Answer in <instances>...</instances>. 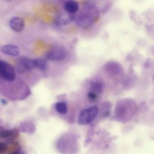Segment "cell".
I'll list each match as a JSON object with an SVG mask.
<instances>
[{
    "instance_id": "6da1fadb",
    "label": "cell",
    "mask_w": 154,
    "mask_h": 154,
    "mask_svg": "<svg viewBox=\"0 0 154 154\" xmlns=\"http://www.w3.org/2000/svg\"><path fill=\"white\" fill-rule=\"evenodd\" d=\"M99 12L94 4H87L75 18L76 23L80 27L87 28L93 24L99 18Z\"/></svg>"
},
{
    "instance_id": "7a4b0ae2",
    "label": "cell",
    "mask_w": 154,
    "mask_h": 154,
    "mask_svg": "<svg viewBox=\"0 0 154 154\" xmlns=\"http://www.w3.org/2000/svg\"><path fill=\"white\" fill-rule=\"evenodd\" d=\"M99 108L96 106H91L82 110L79 115L78 123L79 125H86L93 122L97 117Z\"/></svg>"
},
{
    "instance_id": "3957f363",
    "label": "cell",
    "mask_w": 154,
    "mask_h": 154,
    "mask_svg": "<svg viewBox=\"0 0 154 154\" xmlns=\"http://www.w3.org/2000/svg\"><path fill=\"white\" fill-rule=\"evenodd\" d=\"M0 77L8 82L16 79L15 69L10 63L2 60H0Z\"/></svg>"
},
{
    "instance_id": "277c9868",
    "label": "cell",
    "mask_w": 154,
    "mask_h": 154,
    "mask_svg": "<svg viewBox=\"0 0 154 154\" xmlns=\"http://www.w3.org/2000/svg\"><path fill=\"white\" fill-rule=\"evenodd\" d=\"M67 55V50L62 46H55L50 49L46 54V58L51 61H62Z\"/></svg>"
},
{
    "instance_id": "5b68a950",
    "label": "cell",
    "mask_w": 154,
    "mask_h": 154,
    "mask_svg": "<svg viewBox=\"0 0 154 154\" xmlns=\"http://www.w3.org/2000/svg\"><path fill=\"white\" fill-rule=\"evenodd\" d=\"M33 60L26 57H21L17 60L16 70L19 73H23L34 69Z\"/></svg>"
},
{
    "instance_id": "8992f818",
    "label": "cell",
    "mask_w": 154,
    "mask_h": 154,
    "mask_svg": "<svg viewBox=\"0 0 154 154\" xmlns=\"http://www.w3.org/2000/svg\"><path fill=\"white\" fill-rule=\"evenodd\" d=\"M9 26L14 32H19L23 30L25 28V22L23 18L19 16H14L10 19Z\"/></svg>"
},
{
    "instance_id": "52a82bcc",
    "label": "cell",
    "mask_w": 154,
    "mask_h": 154,
    "mask_svg": "<svg viewBox=\"0 0 154 154\" xmlns=\"http://www.w3.org/2000/svg\"><path fill=\"white\" fill-rule=\"evenodd\" d=\"M75 15L71 14L67 12H63L58 15L56 19V23L58 25H66L70 23L75 20Z\"/></svg>"
},
{
    "instance_id": "ba28073f",
    "label": "cell",
    "mask_w": 154,
    "mask_h": 154,
    "mask_svg": "<svg viewBox=\"0 0 154 154\" xmlns=\"http://www.w3.org/2000/svg\"><path fill=\"white\" fill-rule=\"evenodd\" d=\"M1 52L7 55L17 57L20 54V49L19 48L13 44H7L2 46L1 48Z\"/></svg>"
},
{
    "instance_id": "9c48e42d",
    "label": "cell",
    "mask_w": 154,
    "mask_h": 154,
    "mask_svg": "<svg viewBox=\"0 0 154 154\" xmlns=\"http://www.w3.org/2000/svg\"><path fill=\"white\" fill-rule=\"evenodd\" d=\"M79 8V5L78 2L73 0H69L65 2L64 4V10L66 12L71 14H74L78 11Z\"/></svg>"
},
{
    "instance_id": "30bf717a",
    "label": "cell",
    "mask_w": 154,
    "mask_h": 154,
    "mask_svg": "<svg viewBox=\"0 0 154 154\" xmlns=\"http://www.w3.org/2000/svg\"><path fill=\"white\" fill-rule=\"evenodd\" d=\"M20 131L27 134H33L35 131V127L33 123L29 122H24L20 125Z\"/></svg>"
},
{
    "instance_id": "8fae6325",
    "label": "cell",
    "mask_w": 154,
    "mask_h": 154,
    "mask_svg": "<svg viewBox=\"0 0 154 154\" xmlns=\"http://www.w3.org/2000/svg\"><path fill=\"white\" fill-rule=\"evenodd\" d=\"M105 70L114 75L119 73L121 72V66L117 63L111 62L105 64Z\"/></svg>"
},
{
    "instance_id": "7c38bea8",
    "label": "cell",
    "mask_w": 154,
    "mask_h": 154,
    "mask_svg": "<svg viewBox=\"0 0 154 154\" xmlns=\"http://www.w3.org/2000/svg\"><path fill=\"white\" fill-rule=\"evenodd\" d=\"M104 85L102 81H93L91 83L90 88H91V92L97 94L102 93L103 90Z\"/></svg>"
},
{
    "instance_id": "4fadbf2b",
    "label": "cell",
    "mask_w": 154,
    "mask_h": 154,
    "mask_svg": "<svg viewBox=\"0 0 154 154\" xmlns=\"http://www.w3.org/2000/svg\"><path fill=\"white\" fill-rule=\"evenodd\" d=\"M17 135L16 129H4L0 131V138H7L15 137Z\"/></svg>"
},
{
    "instance_id": "5bb4252c",
    "label": "cell",
    "mask_w": 154,
    "mask_h": 154,
    "mask_svg": "<svg viewBox=\"0 0 154 154\" xmlns=\"http://www.w3.org/2000/svg\"><path fill=\"white\" fill-rule=\"evenodd\" d=\"M55 110L61 115H64L67 112L68 108L66 102H57L55 105Z\"/></svg>"
},
{
    "instance_id": "9a60e30c",
    "label": "cell",
    "mask_w": 154,
    "mask_h": 154,
    "mask_svg": "<svg viewBox=\"0 0 154 154\" xmlns=\"http://www.w3.org/2000/svg\"><path fill=\"white\" fill-rule=\"evenodd\" d=\"M33 63L35 67H37L40 70L45 71L47 68V62L43 58H35L33 60Z\"/></svg>"
},
{
    "instance_id": "2e32d148",
    "label": "cell",
    "mask_w": 154,
    "mask_h": 154,
    "mask_svg": "<svg viewBox=\"0 0 154 154\" xmlns=\"http://www.w3.org/2000/svg\"><path fill=\"white\" fill-rule=\"evenodd\" d=\"M87 96H88V98L89 100H90V102L96 101L98 98V96H97V94H96L94 93H93V92H91V91H90L88 93Z\"/></svg>"
},
{
    "instance_id": "e0dca14e",
    "label": "cell",
    "mask_w": 154,
    "mask_h": 154,
    "mask_svg": "<svg viewBox=\"0 0 154 154\" xmlns=\"http://www.w3.org/2000/svg\"><path fill=\"white\" fill-rule=\"evenodd\" d=\"M8 149L7 145L4 143H0V153H4Z\"/></svg>"
},
{
    "instance_id": "ac0fdd59",
    "label": "cell",
    "mask_w": 154,
    "mask_h": 154,
    "mask_svg": "<svg viewBox=\"0 0 154 154\" xmlns=\"http://www.w3.org/2000/svg\"><path fill=\"white\" fill-rule=\"evenodd\" d=\"M0 103H1L2 105H7V104L8 103V102H7V100L5 99H4V98H1V99H0Z\"/></svg>"
},
{
    "instance_id": "d6986e66",
    "label": "cell",
    "mask_w": 154,
    "mask_h": 154,
    "mask_svg": "<svg viewBox=\"0 0 154 154\" xmlns=\"http://www.w3.org/2000/svg\"><path fill=\"white\" fill-rule=\"evenodd\" d=\"M11 154H20V150H17L15 152L11 153Z\"/></svg>"
}]
</instances>
